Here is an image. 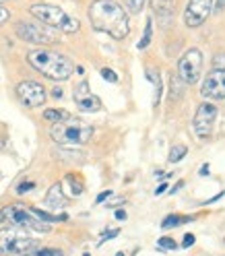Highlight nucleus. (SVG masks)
I'll return each mask as SVG.
<instances>
[{
    "label": "nucleus",
    "mask_w": 225,
    "mask_h": 256,
    "mask_svg": "<svg viewBox=\"0 0 225 256\" xmlns=\"http://www.w3.org/2000/svg\"><path fill=\"white\" fill-rule=\"evenodd\" d=\"M89 21L98 31H104L114 40H124L130 34L128 14L114 0H95L89 6Z\"/></svg>",
    "instance_id": "1"
},
{
    "label": "nucleus",
    "mask_w": 225,
    "mask_h": 256,
    "mask_svg": "<svg viewBox=\"0 0 225 256\" xmlns=\"http://www.w3.org/2000/svg\"><path fill=\"white\" fill-rule=\"evenodd\" d=\"M27 62L40 74H44L46 78H52V81H66L74 72V64L70 62V58L52 50H44V48L31 50L27 54Z\"/></svg>",
    "instance_id": "2"
},
{
    "label": "nucleus",
    "mask_w": 225,
    "mask_h": 256,
    "mask_svg": "<svg viewBox=\"0 0 225 256\" xmlns=\"http://www.w3.org/2000/svg\"><path fill=\"white\" fill-rule=\"evenodd\" d=\"M0 223L6 228L12 230H23V232H38V234H48L52 230L50 223L42 221L34 209L21 204V202H14V204H6L0 209Z\"/></svg>",
    "instance_id": "3"
},
{
    "label": "nucleus",
    "mask_w": 225,
    "mask_h": 256,
    "mask_svg": "<svg viewBox=\"0 0 225 256\" xmlns=\"http://www.w3.org/2000/svg\"><path fill=\"white\" fill-rule=\"evenodd\" d=\"M50 136L54 142L64 147H74V145H87L93 136V126L78 120V118H68L60 124H52Z\"/></svg>",
    "instance_id": "4"
},
{
    "label": "nucleus",
    "mask_w": 225,
    "mask_h": 256,
    "mask_svg": "<svg viewBox=\"0 0 225 256\" xmlns=\"http://www.w3.org/2000/svg\"><path fill=\"white\" fill-rule=\"evenodd\" d=\"M29 12L34 14V17L48 25L50 29H58V31H64V34H76L78 27H81V23H78L74 17H70V14L66 10H62L60 6H54V4H31Z\"/></svg>",
    "instance_id": "5"
},
{
    "label": "nucleus",
    "mask_w": 225,
    "mask_h": 256,
    "mask_svg": "<svg viewBox=\"0 0 225 256\" xmlns=\"http://www.w3.org/2000/svg\"><path fill=\"white\" fill-rule=\"evenodd\" d=\"M38 248H40L38 240L23 230H12V228L0 230V256H23Z\"/></svg>",
    "instance_id": "6"
},
{
    "label": "nucleus",
    "mask_w": 225,
    "mask_h": 256,
    "mask_svg": "<svg viewBox=\"0 0 225 256\" xmlns=\"http://www.w3.org/2000/svg\"><path fill=\"white\" fill-rule=\"evenodd\" d=\"M14 34L23 42L36 44V46H52L60 42L58 36L54 34V29H50L48 25H40V23H29V21H19L17 27H14Z\"/></svg>",
    "instance_id": "7"
},
{
    "label": "nucleus",
    "mask_w": 225,
    "mask_h": 256,
    "mask_svg": "<svg viewBox=\"0 0 225 256\" xmlns=\"http://www.w3.org/2000/svg\"><path fill=\"white\" fill-rule=\"evenodd\" d=\"M202 52L198 48H190V50L184 52V56L178 62V76L184 85H194L200 74H202Z\"/></svg>",
    "instance_id": "8"
},
{
    "label": "nucleus",
    "mask_w": 225,
    "mask_h": 256,
    "mask_svg": "<svg viewBox=\"0 0 225 256\" xmlns=\"http://www.w3.org/2000/svg\"><path fill=\"white\" fill-rule=\"evenodd\" d=\"M215 120H217V106L211 102H204L196 108L194 120H192V128H194V134L202 140L211 138L213 128H215Z\"/></svg>",
    "instance_id": "9"
},
{
    "label": "nucleus",
    "mask_w": 225,
    "mask_h": 256,
    "mask_svg": "<svg viewBox=\"0 0 225 256\" xmlns=\"http://www.w3.org/2000/svg\"><path fill=\"white\" fill-rule=\"evenodd\" d=\"M17 98L25 108H40L46 104L48 93L42 83L36 81H23L17 85Z\"/></svg>",
    "instance_id": "10"
},
{
    "label": "nucleus",
    "mask_w": 225,
    "mask_h": 256,
    "mask_svg": "<svg viewBox=\"0 0 225 256\" xmlns=\"http://www.w3.org/2000/svg\"><path fill=\"white\" fill-rule=\"evenodd\" d=\"M213 12V0H188L184 10V23L188 27H200Z\"/></svg>",
    "instance_id": "11"
},
{
    "label": "nucleus",
    "mask_w": 225,
    "mask_h": 256,
    "mask_svg": "<svg viewBox=\"0 0 225 256\" xmlns=\"http://www.w3.org/2000/svg\"><path fill=\"white\" fill-rule=\"evenodd\" d=\"M200 95L206 100L213 102H221L225 100V70H211L206 74V78L202 81L200 87Z\"/></svg>",
    "instance_id": "12"
},
{
    "label": "nucleus",
    "mask_w": 225,
    "mask_h": 256,
    "mask_svg": "<svg viewBox=\"0 0 225 256\" xmlns=\"http://www.w3.org/2000/svg\"><path fill=\"white\" fill-rule=\"evenodd\" d=\"M72 100H74L76 108L81 110V112H89V114H93V112H100L102 110V100L95 93H91L87 81H81V83L74 87Z\"/></svg>",
    "instance_id": "13"
},
{
    "label": "nucleus",
    "mask_w": 225,
    "mask_h": 256,
    "mask_svg": "<svg viewBox=\"0 0 225 256\" xmlns=\"http://www.w3.org/2000/svg\"><path fill=\"white\" fill-rule=\"evenodd\" d=\"M46 206L48 209H62L66 204V196H64V190H62V184H54L46 194Z\"/></svg>",
    "instance_id": "14"
},
{
    "label": "nucleus",
    "mask_w": 225,
    "mask_h": 256,
    "mask_svg": "<svg viewBox=\"0 0 225 256\" xmlns=\"http://www.w3.org/2000/svg\"><path fill=\"white\" fill-rule=\"evenodd\" d=\"M151 6H153V12L157 14V19H162L164 23H168L170 17L174 14L176 0H151Z\"/></svg>",
    "instance_id": "15"
},
{
    "label": "nucleus",
    "mask_w": 225,
    "mask_h": 256,
    "mask_svg": "<svg viewBox=\"0 0 225 256\" xmlns=\"http://www.w3.org/2000/svg\"><path fill=\"white\" fill-rule=\"evenodd\" d=\"M147 78L153 83L155 87V98H153V106L157 108L159 102H162V93H164V85H162V76H159V70L155 68H147Z\"/></svg>",
    "instance_id": "16"
},
{
    "label": "nucleus",
    "mask_w": 225,
    "mask_h": 256,
    "mask_svg": "<svg viewBox=\"0 0 225 256\" xmlns=\"http://www.w3.org/2000/svg\"><path fill=\"white\" fill-rule=\"evenodd\" d=\"M64 184L68 186V194L70 196H81L83 194V190H85V186H83V182H81V178H76L74 174H68L66 178H64Z\"/></svg>",
    "instance_id": "17"
},
{
    "label": "nucleus",
    "mask_w": 225,
    "mask_h": 256,
    "mask_svg": "<svg viewBox=\"0 0 225 256\" xmlns=\"http://www.w3.org/2000/svg\"><path fill=\"white\" fill-rule=\"evenodd\" d=\"M170 100H180L182 95H184V83L180 81V76L178 74H172V81H170Z\"/></svg>",
    "instance_id": "18"
},
{
    "label": "nucleus",
    "mask_w": 225,
    "mask_h": 256,
    "mask_svg": "<svg viewBox=\"0 0 225 256\" xmlns=\"http://www.w3.org/2000/svg\"><path fill=\"white\" fill-rule=\"evenodd\" d=\"M44 118L48 122H52V124H60L64 120H68L70 116H68V112H64V110H46L44 112Z\"/></svg>",
    "instance_id": "19"
},
{
    "label": "nucleus",
    "mask_w": 225,
    "mask_h": 256,
    "mask_svg": "<svg viewBox=\"0 0 225 256\" xmlns=\"http://www.w3.org/2000/svg\"><path fill=\"white\" fill-rule=\"evenodd\" d=\"M188 221H190V217H182V215H170V217H166V219H164L162 228H164V230H172V228H178V226H182V223H188Z\"/></svg>",
    "instance_id": "20"
},
{
    "label": "nucleus",
    "mask_w": 225,
    "mask_h": 256,
    "mask_svg": "<svg viewBox=\"0 0 225 256\" xmlns=\"http://www.w3.org/2000/svg\"><path fill=\"white\" fill-rule=\"evenodd\" d=\"M186 153H188V149L184 147V145H174L172 149H170V164H178V162H182V159L186 157Z\"/></svg>",
    "instance_id": "21"
},
{
    "label": "nucleus",
    "mask_w": 225,
    "mask_h": 256,
    "mask_svg": "<svg viewBox=\"0 0 225 256\" xmlns=\"http://www.w3.org/2000/svg\"><path fill=\"white\" fill-rule=\"evenodd\" d=\"M151 36H153V19H149L147 25H144V36H142V40L138 42V50H144V48L151 44Z\"/></svg>",
    "instance_id": "22"
},
{
    "label": "nucleus",
    "mask_w": 225,
    "mask_h": 256,
    "mask_svg": "<svg viewBox=\"0 0 225 256\" xmlns=\"http://www.w3.org/2000/svg\"><path fill=\"white\" fill-rule=\"evenodd\" d=\"M23 256H64L62 250H56V248H38L34 252H27Z\"/></svg>",
    "instance_id": "23"
},
{
    "label": "nucleus",
    "mask_w": 225,
    "mask_h": 256,
    "mask_svg": "<svg viewBox=\"0 0 225 256\" xmlns=\"http://www.w3.org/2000/svg\"><path fill=\"white\" fill-rule=\"evenodd\" d=\"M124 4L128 8V12H132V14H138L144 6V0H124Z\"/></svg>",
    "instance_id": "24"
},
{
    "label": "nucleus",
    "mask_w": 225,
    "mask_h": 256,
    "mask_svg": "<svg viewBox=\"0 0 225 256\" xmlns=\"http://www.w3.org/2000/svg\"><path fill=\"white\" fill-rule=\"evenodd\" d=\"M157 246L164 248V250H176V248H178V244L174 242V238H168V236L159 238V240H157Z\"/></svg>",
    "instance_id": "25"
},
{
    "label": "nucleus",
    "mask_w": 225,
    "mask_h": 256,
    "mask_svg": "<svg viewBox=\"0 0 225 256\" xmlns=\"http://www.w3.org/2000/svg\"><path fill=\"white\" fill-rule=\"evenodd\" d=\"M102 76L106 78L108 83H118V81H120L118 74H116L114 70H112V68H102Z\"/></svg>",
    "instance_id": "26"
},
{
    "label": "nucleus",
    "mask_w": 225,
    "mask_h": 256,
    "mask_svg": "<svg viewBox=\"0 0 225 256\" xmlns=\"http://www.w3.org/2000/svg\"><path fill=\"white\" fill-rule=\"evenodd\" d=\"M31 188H36V182H31V180L21 182V184L17 186V194H25V192H29Z\"/></svg>",
    "instance_id": "27"
},
{
    "label": "nucleus",
    "mask_w": 225,
    "mask_h": 256,
    "mask_svg": "<svg viewBox=\"0 0 225 256\" xmlns=\"http://www.w3.org/2000/svg\"><path fill=\"white\" fill-rule=\"evenodd\" d=\"M8 19H10V10H8L6 6L0 4V25H4Z\"/></svg>",
    "instance_id": "28"
},
{
    "label": "nucleus",
    "mask_w": 225,
    "mask_h": 256,
    "mask_svg": "<svg viewBox=\"0 0 225 256\" xmlns=\"http://www.w3.org/2000/svg\"><path fill=\"white\" fill-rule=\"evenodd\" d=\"M215 68L217 70H225V54H217L215 56Z\"/></svg>",
    "instance_id": "29"
},
{
    "label": "nucleus",
    "mask_w": 225,
    "mask_h": 256,
    "mask_svg": "<svg viewBox=\"0 0 225 256\" xmlns=\"http://www.w3.org/2000/svg\"><path fill=\"white\" fill-rule=\"evenodd\" d=\"M118 234H120L118 230H110V232H106V234L102 236V242H100V244H104V242H108V240H112V238H116Z\"/></svg>",
    "instance_id": "30"
},
{
    "label": "nucleus",
    "mask_w": 225,
    "mask_h": 256,
    "mask_svg": "<svg viewBox=\"0 0 225 256\" xmlns=\"http://www.w3.org/2000/svg\"><path fill=\"white\" fill-rule=\"evenodd\" d=\"M194 240H196V238L192 236V234H186V236H184V242H182V248H190L192 244H194Z\"/></svg>",
    "instance_id": "31"
},
{
    "label": "nucleus",
    "mask_w": 225,
    "mask_h": 256,
    "mask_svg": "<svg viewBox=\"0 0 225 256\" xmlns=\"http://www.w3.org/2000/svg\"><path fill=\"white\" fill-rule=\"evenodd\" d=\"M225 8V0H213V12H221Z\"/></svg>",
    "instance_id": "32"
},
{
    "label": "nucleus",
    "mask_w": 225,
    "mask_h": 256,
    "mask_svg": "<svg viewBox=\"0 0 225 256\" xmlns=\"http://www.w3.org/2000/svg\"><path fill=\"white\" fill-rule=\"evenodd\" d=\"M110 196H112V190H104V192H102V194H100L98 198H95V202H98V204H100V202H104V200H106V198H110Z\"/></svg>",
    "instance_id": "33"
},
{
    "label": "nucleus",
    "mask_w": 225,
    "mask_h": 256,
    "mask_svg": "<svg viewBox=\"0 0 225 256\" xmlns=\"http://www.w3.org/2000/svg\"><path fill=\"white\" fill-rule=\"evenodd\" d=\"M166 190H168V184H159V188L155 190V194L159 196V194H164V192H166Z\"/></svg>",
    "instance_id": "34"
},
{
    "label": "nucleus",
    "mask_w": 225,
    "mask_h": 256,
    "mask_svg": "<svg viewBox=\"0 0 225 256\" xmlns=\"http://www.w3.org/2000/svg\"><path fill=\"white\" fill-rule=\"evenodd\" d=\"M52 95H54V98H56V100H60V98H62V89H60V87L52 89Z\"/></svg>",
    "instance_id": "35"
},
{
    "label": "nucleus",
    "mask_w": 225,
    "mask_h": 256,
    "mask_svg": "<svg viewBox=\"0 0 225 256\" xmlns=\"http://www.w3.org/2000/svg\"><path fill=\"white\" fill-rule=\"evenodd\" d=\"M116 219H118V221H124V219H126V211H122V209L116 211Z\"/></svg>",
    "instance_id": "36"
},
{
    "label": "nucleus",
    "mask_w": 225,
    "mask_h": 256,
    "mask_svg": "<svg viewBox=\"0 0 225 256\" xmlns=\"http://www.w3.org/2000/svg\"><path fill=\"white\" fill-rule=\"evenodd\" d=\"M208 170H211V168H208V164H204V166L200 168V176H208Z\"/></svg>",
    "instance_id": "37"
},
{
    "label": "nucleus",
    "mask_w": 225,
    "mask_h": 256,
    "mask_svg": "<svg viewBox=\"0 0 225 256\" xmlns=\"http://www.w3.org/2000/svg\"><path fill=\"white\" fill-rule=\"evenodd\" d=\"M182 186H184V182H182V180H180V182H178V184H176V186H174V188H172V194H174V192H178V190H180V188H182Z\"/></svg>",
    "instance_id": "38"
},
{
    "label": "nucleus",
    "mask_w": 225,
    "mask_h": 256,
    "mask_svg": "<svg viewBox=\"0 0 225 256\" xmlns=\"http://www.w3.org/2000/svg\"><path fill=\"white\" fill-rule=\"evenodd\" d=\"M116 256H126V254H124V252H118V254H116Z\"/></svg>",
    "instance_id": "39"
},
{
    "label": "nucleus",
    "mask_w": 225,
    "mask_h": 256,
    "mask_svg": "<svg viewBox=\"0 0 225 256\" xmlns=\"http://www.w3.org/2000/svg\"><path fill=\"white\" fill-rule=\"evenodd\" d=\"M0 2H4V0H0Z\"/></svg>",
    "instance_id": "40"
}]
</instances>
